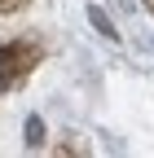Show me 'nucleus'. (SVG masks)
<instances>
[{"instance_id": "obj_1", "label": "nucleus", "mask_w": 154, "mask_h": 158, "mask_svg": "<svg viewBox=\"0 0 154 158\" xmlns=\"http://www.w3.org/2000/svg\"><path fill=\"white\" fill-rule=\"evenodd\" d=\"M31 62H35V48H27V44H0V92L13 88L18 79L31 70Z\"/></svg>"}]
</instances>
